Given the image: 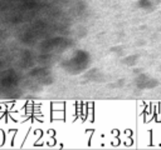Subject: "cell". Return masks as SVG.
<instances>
[{"label":"cell","mask_w":161,"mask_h":150,"mask_svg":"<svg viewBox=\"0 0 161 150\" xmlns=\"http://www.w3.org/2000/svg\"><path fill=\"white\" fill-rule=\"evenodd\" d=\"M135 84L137 89L140 90H150V89H155L159 87V81L156 79L150 78L146 73H142V71L136 75Z\"/></svg>","instance_id":"2"},{"label":"cell","mask_w":161,"mask_h":150,"mask_svg":"<svg viewBox=\"0 0 161 150\" xmlns=\"http://www.w3.org/2000/svg\"><path fill=\"white\" fill-rule=\"evenodd\" d=\"M154 3H155V5H159V4H161V0H154Z\"/></svg>","instance_id":"6"},{"label":"cell","mask_w":161,"mask_h":150,"mask_svg":"<svg viewBox=\"0 0 161 150\" xmlns=\"http://www.w3.org/2000/svg\"><path fill=\"white\" fill-rule=\"evenodd\" d=\"M137 6L142 10H146V12H152L155 3H154V0H138Z\"/></svg>","instance_id":"3"},{"label":"cell","mask_w":161,"mask_h":150,"mask_svg":"<svg viewBox=\"0 0 161 150\" xmlns=\"http://www.w3.org/2000/svg\"><path fill=\"white\" fill-rule=\"evenodd\" d=\"M86 76H88L91 80H93V81H101V79H102V75L98 71V69H91V70H87Z\"/></svg>","instance_id":"5"},{"label":"cell","mask_w":161,"mask_h":150,"mask_svg":"<svg viewBox=\"0 0 161 150\" xmlns=\"http://www.w3.org/2000/svg\"><path fill=\"white\" fill-rule=\"evenodd\" d=\"M138 59H140V56H138L137 54L127 55V56H125L122 59V63L125 64V65H127V66H135L138 63Z\"/></svg>","instance_id":"4"},{"label":"cell","mask_w":161,"mask_h":150,"mask_svg":"<svg viewBox=\"0 0 161 150\" xmlns=\"http://www.w3.org/2000/svg\"><path fill=\"white\" fill-rule=\"evenodd\" d=\"M89 64H91V55L88 53L84 50H77L69 60L63 63V68L68 73L79 74L87 70Z\"/></svg>","instance_id":"1"}]
</instances>
